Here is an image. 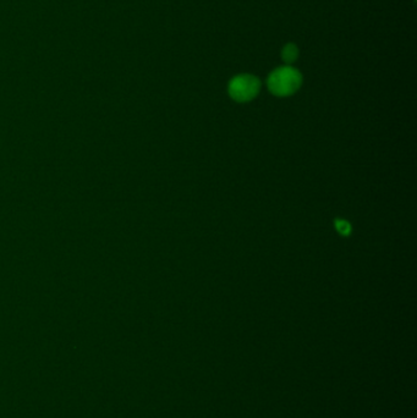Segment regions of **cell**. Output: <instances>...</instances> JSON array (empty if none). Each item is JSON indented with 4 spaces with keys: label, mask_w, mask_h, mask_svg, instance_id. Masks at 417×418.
Here are the masks:
<instances>
[{
    "label": "cell",
    "mask_w": 417,
    "mask_h": 418,
    "mask_svg": "<svg viewBox=\"0 0 417 418\" xmlns=\"http://www.w3.org/2000/svg\"><path fill=\"white\" fill-rule=\"evenodd\" d=\"M301 82H302V76L299 71L290 66H284L269 75L268 88L274 96L288 97L299 90Z\"/></svg>",
    "instance_id": "1"
},
{
    "label": "cell",
    "mask_w": 417,
    "mask_h": 418,
    "mask_svg": "<svg viewBox=\"0 0 417 418\" xmlns=\"http://www.w3.org/2000/svg\"><path fill=\"white\" fill-rule=\"evenodd\" d=\"M261 82L252 75H239L229 83V94L234 100L245 103L252 100L258 94Z\"/></svg>",
    "instance_id": "2"
},
{
    "label": "cell",
    "mask_w": 417,
    "mask_h": 418,
    "mask_svg": "<svg viewBox=\"0 0 417 418\" xmlns=\"http://www.w3.org/2000/svg\"><path fill=\"white\" fill-rule=\"evenodd\" d=\"M297 55H299V49L295 46L294 43H289L284 47L283 52H281V56H283V60L287 62V64H291L297 59Z\"/></svg>",
    "instance_id": "3"
},
{
    "label": "cell",
    "mask_w": 417,
    "mask_h": 418,
    "mask_svg": "<svg viewBox=\"0 0 417 418\" xmlns=\"http://www.w3.org/2000/svg\"><path fill=\"white\" fill-rule=\"evenodd\" d=\"M335 229H337L338 232L343 235V236H347L351 232V225L346 222V220L341 219L335 220Z\"/></svg>",
    "instance_id": "4"
}]
</instances>
